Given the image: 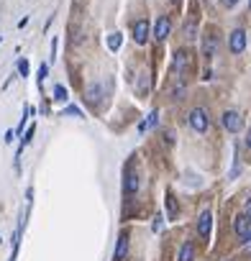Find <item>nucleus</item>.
<instances>
[{"instance_id":"24","label":"nucleus","mask_w":251,"mask_h":261,"mask_svg":"<svg viewBox=\"0 0 251 261\" xmlns=\"http://www.w3.org/2000/svg\"><path fill=\"white\" fill-rule=\"evenodd\" d=\"M159 228H161V218L157 215V218H154V230H159Z\"/></svg>"},{"instance_id":"25","label":"nucleus","mask_w":251,"mask_h":261,"mask_svg":"<svg viewBox=\"0 0 251 261\" xmlns=\"http://www.w3.org/2000/svg\"><path fill=\"white\" fill-rule=\"evenodd\" d=\"M246 215L251 218V200H246Z\"/></svg>"},{"instance_id":"13","label":"nucleus","mask_w":251,"mask_h":261,"mask_svg":"<svg viewBox=\"0 0 251 261\" xmlns=\"http://www.w3.org/2000/svg\"><path fill=\"white\" fill-rule=\"evenodd\" d=\"M126 254H128V236L123 233V236L118 238V248H115V261H123Z\"/></svg>"},{"instance_id":"6","label":"nucleus","mask_w":251,"mask_h":261,"mask_svg":"<svg viewBox=\"0 0 251 261\" xmlns=\"http://www.w3.org/2000/svg\"><path fill=\"white\" fill-rule=\"evenodd\" d=\"M228 46H231V51L233 54H241L246 49V31H241V29H236L231 36H228Z\"/></svg>"},{"instance_id":"1","label":"nucleus","mask_w":251,"mask_h":261,"mask_svg":"<svg viewBox=\"0 0 251 261\" xmlns=\"http://www.w3.org/2000/svg\"><path fill=\"white\" fill-rule=\"evenodd\" d=\"M123 192L133 197L139 192V172H136V161H128V167H126L123 172Z\"/></svg>"},{"instance_id":"8","label":"nucleus","mask_w":251,"mask_h":261,"mask_svg":"<svg viewBox=\"0 0 251 261\" xmlns=\"http://www.w3.org/2000/svg\"><path fill=\"white\" fill-rule=\"evenodd\" d=\"M146 39H149V21H136L133 23V41L136 44H146Z\"/></svg>"},{"instance_id":"14","label":"nucleus","mask_w":251,"mask_h":261,"mask_svg":"<svg viewBox=\"0 0 251 261\" xmlns=\"http://www.w3.org/2000/svg\"><path fill=\"white\" fill-rule=\"evenodd\" d=\"M157 118H159V113L154 110V113H151L146 121H143V123L139 125V131H141V133H143V131H151V128H154V125H157Z\"/></svg>"},{"instance_id":"12","label":"nucleus","mask_w":251,"mask_h":261,"mask_svg":"<svg viewBox=\"0 0 251 261\" xmlns=\"http://www.w3.org/2000/svg\"><path fill=\"white\" fill-rule=\"evenodd\" d=\"M192 256H195V246H192V241H187V244H182V248H179L177 261H192Z\"/></svg>"},{"instance_id":"5","label":"nucleus","mask_w":251,"mask_h":261,"mask_svg":"<svg viewBox=\"0 0 251 261\" xmlns=\"http://www.w3.org/2000/svg\"><path fill=\"white\" fill-rule=\"evenodd\" d=\"M233 226H236V233H238V238H241V241H251V218H249L246 213H244V215H238Z\"/></svg>"},{"instance_id":"9","label":"nucleus","mask_w":251,"mask_h":261,"mask_svg":"<svg viewBox=\"0 0 251 261\" xmlns=\"http://www.w3.org/2000/svg\"><path fill=\"white\" fill-rule=\"evenodd\" d=\"M172 67H174V72H177V75H185V72L190 69V54L179 49V51L174 54V64H172Z\"/></svg>"},{"instance_id":"22","label":"nucleus","mask_w":251,"mask_h":261,"mask_svg":"<svg viewBox=\"0 0 251 261\" xmlns=\"http://www.w3.org/2000/svg\"><path fill=\"white\" fill-rule=\"evenodd\" d=\"M64 115H82V113H79L77 107H67V110H64Z\"/></svg>"},{"instance_id":"18","label":"nucleus","mask_w":251,"mask_h":261,"mask_svg":"<svg viewBox=\"0 0 251 261\" xmlns=\"http://www.w3.org/2000/svg\"><path fill=\"white\" fill-rule=\"evenodd\" d=\"M149 92V75L141 72V82H139V95H146Z\"/></svg>"},{"instance_id":"16","label":"nucleus","mask_w":251,"mask_h":261,"mask_svg":"<svg viewBox=\"0 0 251 261\" xmlns=\"http://www.w3.org/2000/svg\"><path fill=\"white\" fill-rule=\"evenodd\" d=\"M67 97H69V92H67L64 85H57V87H54V100H57V103H64Z\"/></svg>"},{"instance_id":"3","label":"nucleus","mask_w":251,"mask_h":261,"mask_svg":"<svg viewBox=\"0 0 251 261\" xmlns=\"http://www.w3.org/2000/svg\"><path fill=\"white\" fill-rule=\"evenodd\" d=\"M223 128H226L228 133H238L241 128H244V118H241V113H236V110H226V113H223Z\"/></svg>"},{"instance_id":"26","label":"nucleus","mask_w":251,"mask_h":261,"mask_svg":"<svg viewBox=\"0 0 251 261\" xmlns=\"http://www.w3.org/2000/svg\"><path fill=\"white\" fill-rule=\"evenodd\" d=\"M246 146L251 149V128H249V138H246Z\"/></svg>"},{"instance_id":"21","label":"nucleus","mask_w":251,"mask_h":261,"mask_svg":"<svg viewBox=\"0 0 251 261\" xmlns=\"http://www.w3.org/2000/svg\"><path fill=\"white\" fill-rule=\"evenodd\" d=\"M185 36L187 39H195V23H185Z\"/></svg>"},{"instance_id":"17","label":"nucleus","mask_w":251,"mask_h":261,"mask_svg":"<svg viewBox=\"0 0 251 261\" xmlns=\"http://www.w3.org/2000/svg\"><path fill=\"white\" fill-rule=\"evenodd\" d=\"M203 51H205V57H213L215 54V36H205V44H203Z\"/></svg>"},{"instance_id":"4","label":"nucleus","mask_w":251,"mask_h":261,"mask_svg":"<svg viewBox=\"0 0 251 261\" xmlns=\"http://www.w3.org/2000/svg\"><path fill=\"white\" fill-rule=\"evenodd\" d=\"M210 230H213V215H210V210H203L200 218H197V236H200L203 241H208Z\"/></svg>"},{"instance_id":"19","label":"nucleus","mask_w":251,"mask_h":261,"mask_svg":"<svg viewBox=\"0 0 251 261\" xmlns=\"http://www.w3.org/2000/svg\"><path fill=\"white\" fill-rule=\"evenodd\" d=\"M49 77V64H41L39 67V87H44V79Z\"/></svg>"},{"instance_id":"11","label":"nucleus","mask_w":251,"mask_h":261,"mask_svg":"<svg viewBox=\"0 0 251 261\" xmlns=\"http://www.w3.org/2000/svg\"><path fill=\"white\" fill-rule=\"evenodd\" d=\"M179 215V208H177V200L172 192H167V220H174Z\"/></svg>"},{"instance_id":"23","label":"nucleus","mask_w":251,"mask_h":261,"mask_svg":"<svg viewBox=\"0 0 251 261\" xmlns=\"http://www.w3.org/2000/svg\"><path fill=\"white\" fill-rule=\"evenodd\" d=\"M220 3H223V5H226V8H233V5H236V3H238V0H220Z\"/></svg>"},{"instance_id":"7","label":"nucleus","mask_w":251,"mask_h":261,"mask_svg":"<svg viewBox=\"0 0 251 261\" xmlns=\"http://www.w3.org/2000/svg\"><path fill=\"white\" fill-rule=\"evenodd\" d=\"M100 97H103V87L97 85V82H93V85H87L85 87V103L87 105H100Z\"/></svg>"},{"instance_id":"10","label":"nucleus","mask_w":251,"mask_h":261,"mask_svg":"<svg viewBox=\"0 0 251 261\" xmlns=\"http://www.w3.org/2000/svg\"><path fill=\"white\" fill-rule=\"evenodd\" d=\"M169 31H172V23H169V18H167V15H161L159 21H157V29H154V39H157V41H164L167 36H169Z\"/></svg>"},{"instance_id":"27","label":"nucleus","mask_w":251,"mask_h":261,"mask_svg":"<svg viewBox=\"0 0 251 261\" xmlns=\"http://www.w3.org/2000/svg\"><path fill=\"white\" fill-rule=\"evenodd\" d=\"M172 3H174V8H179V5H182V0H172Z\"/></svg>"},{"instance_id":"15","label":"nucleus","mask_w":251,"mask_h":261,"mask_svg":"<svg viewBox=\"0 0 251 261\" xmlns=\"http://www.w3.org/2000/svg\"><path fill=\"white\" fill-rule=\"evenodd\" d=\"M121 41H123L121 33H110V36H108V49H110V51H118V49H121Z\"/></svg>"},{"instance_id":"20","label":"nucleus","mask_w":251,"mask_h":261,"mask_svg":"<svg viewBox=\"0 0 251 261\" xmlns=\"http://www.w3.org/2000/svg\"><path fill=\"white\" fill-rule=\"evenodd\" d=\"M18 75H21V77H29V59H21V61H18Z\"/></svg>"},{"instance_id":"2","label":"nucleus","mask_w":251,"mask_h":261,"mask_svg":"<svg viewBox=\"0 0 251 261\" xmlns=\"http://www.w3.org/2000/svg\"><path fill=\"white\" fill-rule=\"evenodd\" d=\"M187 121H190V125L197 133H205L210 128V115H208V110H203V107H192L190 115H187Z\"/></svg>"}]
</instances>
